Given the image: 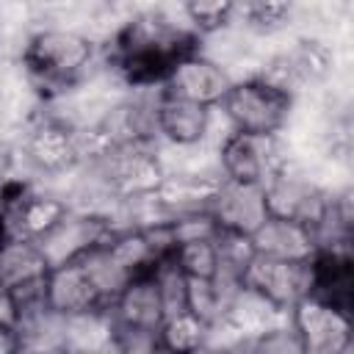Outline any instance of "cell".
Instances as JSON below:
<instances>
[{"mask_svg":"<svg viewBox=\"0 0 354 354\" xmlns=\"http://www.w3.org/2000/svg\"><path fill=\"white\" fill-rule=\"evenodd\" d=\"M293 17L290 3H277V0H252V3H235V22H241L246 30L268 36L282 30Z\"/></svg>","mask_w":354,"mask_h":354,"instance_id":"obj_27","label":"cell"},{"mask_svg":"<svg viewBox=\"0 0 354 354\" xmlns=\"http://www.w3.org/2000/svg\"><path fill=\"white\" fill-rule=\"evenodd\" d=\"M50 260L36 241L6 235L0 243V288L11 293L28 285H39L50 274Z\"/></svg>","mask_w":354,"mask_h":354,"instance_id":"obj_20","label":"cell"},{"mask_svg":"<svg viewBox=\"0 0 354 354\" xmlns=\"http://www.w3.org/2000/svg\"><path fill=\"white\" fill-rule=\"evenodd\" d=\"M66 216H69V207L58 196L19 194L17 199H11L6 205L0 221H3V232L6 235H17V238H28V241H41Z\"/></svg>","mask_w":354,"mask_h":354,"instance_id":"obj_13","label":"cell"},{"mask_svg":"<svg viewBox=\"0 0 354 354\" xmlns=\"http://www.w3.org/2000/svg\"><path fill=\"white\" fill-rule=\"evenodd\" d=\"M44 301L61 318L86 313V310L102 304L91 279L86 277V271L80 268L77 260H66V263H58L50 268V274L44 279Z\"/></svg>","mask_w":354,"mask_h":354,"instance_id":"obj_17","label":"cell"},{"mask_svg":"<svg viewBox=\"0 0 354 354\" xmlns=\"http://www.w3.org/2000/svg\"><path fill=\"white\" fill-rule=\"evenodd\" d=\"M218 108L232 133L279 136L293 111V97L254 75L246 80H232Z\"/></svg>","mask_w":354,"mask_h":354,"instance_id":"obj_3","label":"cell"},{"mask_svg":"<svg viewBox=\"0 0 354 354\" xmlns=\"http://www.w3.org/2000/svg\"><path fill=\"white\" fill-rule=\"evenodd\" d=\"M288 166L282 136L230 133L218 147V169L224 180L243 185H266Z\"/></svg>","mask_w":354,"mask_h":354,"instance_id":"obj_4","label":"cell"},{"mask_svg":"<svg viewBox=\"0 0 354 354\" xmlns=\"http://www.w3.org/2000/svg\"><path fill=\"white\" fill-rule=\"evenodd\" d=\"M230 329H235L246 343L257 340L260 335L288 324V313H282L279 307H274L266 296H260L257 290L246 288L243 282L230 293L227 307H224V318H221Z\"/></svg>","mask_w":354,"mask_h":354,"instance_id":"obj_18","label":"cell"},{"mask_svg":"<svg viewBox=\"0 0 354 354\" xmlns=\"http://www.w3.org/2000/svg\"><path fill=\"white\" fill-rule=\"evenodd\" d=\"M241 282L260 296H266L274 307L290 315V310L313 296V266L310 263H288L254 254L241 277Z\"/></svg>","mask_w":354,"mask_h":354,"instance_id":"obj_6","label":"cell"},{"mask_svg":"<svg viewBox=\"0 0 354 354\" xmlns=\"http://www.w3.org/2000/svg\"><path fill=\"white\" fill-rule=\"evenodd\" d=\"M185 25L194 36H207L230 28L235 22V3L230 0H194L183 6Z\"/></svg>","mask_w":354,"mask_h":354,"instance_id":"obj_28","label":"cell"},{"mask_svg":"<svg viewBox=\"0 0 354 354\" xmlns=\"http://www.w3.org/2000/svg\"><path fill=\"white\" fill-rule=\"evenodd\" d=\"M119 332V324L108 304L91 307L64 318V354H88L111 343Z\"/></svg>","mask_w":354,"mask_h":354,"instance_id":"obj_21","label":"cell"},{"mask_svg":"<svg viewBox=\"0 0 354 354\" xmlns=\"http://www.w3.org/2000/svg\"><path fill=\"white\" fill-rule=\"evenodd\" d=\"M332 61H335V55L324 41L301 39V41H293V47L277 53L257 77L274 83L277 88H282L293 97L299 88L324 80L332 69Z\"/></svg>","mask_w":354,"mask_h":354,"instance_id":"obj_10","label":"cell"},{"mask_svg":"<svg viewBox=\"0 0 354 354\" xmlns=\"http://www.w3.org/2000/svg\"><path fill=\"white\" fill-rule=\"evenodd\" d=\"M80 263V268L86 271V277L91 279L97 296L102 304H113V299L127 288V282L133 279L116 260L113 254L108 252L105 241L102 243H94L91 249H86L80 257H75Z\"/></svg>","mask_w":354,"mask_h":354,"instance_id":"obj_22","label":"cell"},{"mask_svg":"<svg viewBox=\"0 0 354 354\" xmlns=\"http://www.w3.org/2000/svg\"><path fill=\"white\" fill-rule=\"evenodd\" d=\"M288 324L293 326L304 354H348L351 351V315L318 296L301 299Z\"/></svg>","mask_w":354,"mask_h":354,"instance_id":"obj_5","label":"cell"},{"mask_svg":"<svg viewBox=\"0 0 354 354\" xmlns=\"http://www.w3.org/2000/svg\"><path fill=\"white\" fill-rule=\"evenodd\" d=\"M88 354H122V348H119V343H116V337H113L111 343H105V346H100V348H94V351H88Z\"/></svg>","mask_w":354,"mask_h":354,"instance_id":"obj_34","label":"cell"},{"mask_svg":"<svg viewBox=\"0 0 354 354\" xmlns=\"http://www.w3.org/2000/svg\"><path fill=\"white\" fill-rule=\"evenodd\" d=\"M230 86H232V77L227 75V69L218 61L191 53L171 66V72L160 83V91L171 94L177 100H185V102L218 108L221 100L227 97Z\"/></svg>","mask_w":354,"mask_h":354,"instance_id":"obj_9","label":"cell"},{"mask_svg":"<svg viewBox=\"0 0 354 354\" xmlns=\"http://www.w3.org/2000/svg\"><path fill=\"white\" fill-rule=\"evenodd\" d=\"M218 183L221 177H210V174H188V171L166 174L158 191L152 194V202L169 221L180 216H191V213H207Z\"/></svg>","mask_w":354,"mask_h":354,"instance_id":"obj_15","label":"cell"},{"mask_svg":"<svg viewBox=\"0 0 354 354\" xmlns=\"http://www.w3.org/2000/svg\"><path fill=\"white\" fill-rule=\"evenodd\" d=\"M108 307H111V313H113V318H116V324L122 329L158 332V326L166 318L163 301H160V293H158V285H155L152 274L133 277L127 282V288Z\"/></svg>","mask_w":354,"mask_h":354,"instance_id":"obj_19","label":"cell"},{"mask_svg":"<svg viewBox=\"0 0 354 354\" xmlns=\"http://www.w3.org/2000/svg\"><path fill=\"white\" fill-rule=\"evenodd\" d=\"M207 213L218 232L252 238L254 230L268 218L263 185H243V183H232L221 177Z\"/></svg>","mask_w":354,"mask_h":354,"instance_id":"obj_11","label":"cell"},{"mask_svg":"<svg viewBox=\"0 0 354 354\" xmlns=\"http://www.w3.org/2000/svg\"><path fill=\"white\" fill-rule=\"evenodd\" d=\"M0 354H19V340H17L14 329L0 326Z\"/></svg>","mask_w":354,"mask_h":354,"instance_id":"obj_33","label":"cell"},{"mask_svg":"<svg viewBox=\"0 0 354 354\" xmlns=\"http://www.w3.org/2000/svg\"><path fill=\"white\" fill-rule=\"evenodd\" d=\"M19 321V310L14 301V293L8 288H0V326L3 329H17Z\"/></svg>","mask_w":354,"mask_h":354,"instance_id":"obj_32","label":"cell"},{"mask_svg":"<svg viewBox=\"0 0 354 354\" xmlns=\"http://www.w3.org/2000/svg\"><path fill=\"white\" fill-rule=\"evenodd\" d=\"M108 183L130 196V199H144L152 196L160 185V180L166 177L152 141H138V144H122V147H111L102 158H100Z\"/></svg>","mask_w":354,"mask_h":354,"instance_id":"obj_7","label":"cell"},{"mask_svg":"<svg viewBox=\"0 0 354 354\" xmlns=\"http://www.w3.org/2000/svg\"><path fill=\"white\" fill-rule=\"evenodd\" d=\"M238 285L241 282H230V279H221V277H216V279H188V313H194L207 326L221 321L227 299Z\"/></svg>","mask_w":354,"mask_h":354,"instance_id":"obj_26","label":"cell"},{"mask_svg":"<svg viewBox=\"0 0 354 354\" xmlns=\"http://www.w3.org/2000/svg\"><path fill=\"white\" fill-rule=\"evenodd\" d=\"M116 343H119L122 354H163L160 343H158V332H147V329H122L119 326Z\"/></svg>","mask_w":354,"mask_h":354,"instance_id":"obj_31","label":"cell"},{"mask_svg":"<svg viewBox=\"0 0 354 354\" xmlns=\"http://www.w3.org/2000/svg\"><path fill=\"white\" fill-rule=\"evenodd\" d=\"M171 260L188 279H216L221 260H218V246L216 235L213 238H191L180 241L171 249Z\"/></svg>","mask_w":354,"mask_h":354,"instance_id":"obj_25","label":"cell"},{"mask_svg":"<svg viewBox=\"0 0 354 354\" xmlns=\"http://www.w3.org/2000/svg\"><path fill=\"white\" fill-rule=\"evenodd\" d=\"M202 354H232V351H207V348H205Z\"/></svg>","mask_w":354,"mask_h":354,"instance_id":"obj_35","label":"cell"},{"mask_svg":"<svg viewBox=\"0 0 354 354\" xmlns=\"http://www.w3.org/2000/svg\"><path fill=\"white\" fill-rule=\"evenodd\" d=\"M108 252L113 254V260L130 274V277H141L149 274L152 266L158 263V254L147 238L144 230H122V232H111L105 238Z\"/></svg>","mask_w":354,"mask_h":354,"instance_id":"obj_24","label":"cell"},{"mask_svg":"<svg viewBox=\"0 0 354 354\" xmlns=\"http://www.w3.org/2000/svg\"><path fill=\"white\" fill-rule=\"evenodd\" d=\"M25 152L41 171H53V174L69 171L83 160L75 127L55 122V119L41 122L30 130V136L25 141Z\"/></svg>","mask_w":354,"mask_h":354,"instance_id":"obj_16","label":"cell"},{"mask_svg":"<svg viewBox=\"0 0 354 354\" xmlns=\"http://www.w3.org/2000/svg\"><path fill=\"white\" fill-rule=\"evenodd\" d=\"M3 238H6V232H3V221H0V243H3Z\"/></svg>","mask_w":354,"mask_h":354,"instance_id":"obj_36","label":"cell"},{"mask_svg":"<svg viewBox=\"0 0 354 354\" xmlns=\"http://www.w3.org/2000/svg\"><path fill=\"white\" fill-rule=\"evenodd\" d=\"M94 41L77 30L44 28L33 33L22 50L28 75L44 88H69L91 64Z\"/></svg>","mask_w":354,"mask_h":354,"instance_id":"obj_2","label":"cell"},{"mask_svg":"<svg viewBox=\"0 0 354 354\" xmlns=\"http://www.w3.org/2000/svg\"><path fill=\"white\" fill-rule=\"evenodd\" d=\"M263 194H266L268 216L288 218V221L304 224L310 230L321 221V216L326 213V207L332 202L310 177L299 174L290 166H285L277 177H271L263 185Z\"/></svg>","mask_w":354,"mask_h":354,"instance_id":"obj_8","label":"cell"},{"mask_svg":"<svg viewBox=\"0 0 354 354\" xmlns=\"http://www.w3.org/2000/svg\"><path fill=\"white\" fill-rule=\"evenodd\" d=\"M210 122H213V108L185 102L171 94L158 91L155 105H152V124H155L158 138L174 147H194L205 141V136L210 133Z\"/></svg>","mask_w":354,"mask_h":354,"instance_id":"obj_12","label":"cell"},{"mask_svg":"<svg viewBox=\"0 0 354 354\" xmlns=\"http://www.w3.org/2000/svg\"><path fill=\"white\" fill-rule=\"evenodd\" d=\"M249 243L254 254L271 260H288V263H313V257L318 254V243L310 227L277 216H268L254 230Z\"/></svg>","mask_w":354,"mask_h":354,"instance_id":"obj_14","label":"cell"},{"mask_svg":"<svg viewBox=\"0 0 354 354\" xmlns=\"http://www.w3.org/2000/svg\"><path fill=\"white\" fill-rule=\"evenodd\" d=\"M246 354H304V348H301L293 326L282 324V326L260 335L257 340H252Z\"/></svg>","mask_w":354,"mask_h":354,"instance_id":"obj_30","label":"cell"},{"mask_svg":"<svg viewBox=\"0 0 354 354\" xmlns=\"http://www.w3.org/2000/svg\"><path fill=\"white\" fill-rule=\"evenodd\" d=\"M158 343L163 354H202L207 346V324L188 310L166 315L158 326Z\"/></svg>","mask_w":354,"mask_h":354,"instance_id":"obj_23","label":"cell"},{"mask_svg":"<svg viewBox=\"0 0 354 354\" xmlns=\"http://www.w3.org/2000/svg\"><path fill=\"white\" fill-rule=\"evenodd\" d=\"M196 53V36L163 14H138L127 19L111 41L116 72L133 86L163 83L171 66Z\"/></svg>","mask_w":354,"mask_h":354,"instance_id":"obj_1","label":"cell"},{"mask_svg":"<svg viewBox=\"0 0 354 354\" xmlns=\"http://www.w3.org/2000/svg\"><path fill=\"white\" fill-rule=\"evenodd\" d=\"M152 279L158 285L160 301H163V313L174 315V313H185L188 310V277L177 268V263L169 257H160L152 266Z\"/></svg>","mask_w":354,"mask_h":354,"instance_id":"obj_29","label":"cell"}]
</instances>
